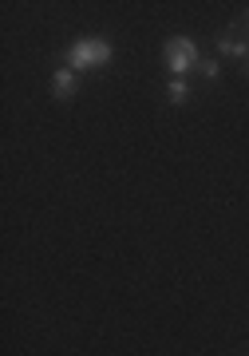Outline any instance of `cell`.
<instances>
[{"mask_svg": "<svg viewBox=\"0 0 249 356\" xmlns=\"http://www.w3.org/2000/svg\"><path fill=\"white\" fill-rule=\"evenodd\" d=\"M241 24H246V32H249V13H246V16H241Z\"/></svg>", "mask_w": 249, "mask_h": 356, "instance_id": "cell-7", "label": "cell"}, {"mask_svg": "<svg viewBox=\"0 0 249 356\" xmlns=\"http://www.w3.org/2000/svg\"><path fill=\"white\" fill-rule=\"evenodd\" d=\"M202 76L218 79V76H222V64H218V60H202Z\"/></svg>", "mask_w": 249, "mask_h": 356, "instance_id": "cell-6", "label": "cell"}, {"mask_svg": "<svg viewBox=\"0 0 249 356\" xmlns=\"http://www.w3.org/2000/svg\"><path fill=\"white\" fill-rule=\"evenodd\" d=\"M198 64V48L190 36H170L166 40V67L175 72V79H186V72Z\"/></svg>", "mask_w": 249, "mask_h": 356, "instance_id": "cell-2", "label": "cell"}, {"mask_svg": "<svg viewBox=\"0 0 249 356\" xmlns=\"http://www.w3.org/2000/svg\"><path fill=\"white\" fill-rule=\"evenodd\" d=\"M111 60V44L103 36H83L75 40L72 48H67V67H75V72H88V67H103Z\"/></svg>", "mask_w": 249, "mask_h": 356, "instance_id": "cell-1", "label": "cell"}, {"mask_svg": "<svg viewBox=\"0 0 249 356\" xmlns=\"http://www.w3.org/2000/svg\"><path fill=\"white\" fill-rule=\"evenodd\" d=\"M186 99H190V83H186V79H170V103L182 107Z\"/></svg>", "mask_w": 249, "mask_h": 356, "instance_id": "cell-5", "label": "cell"}, {"mask_svg": "<svg viewBox=\"0 0 249 356\" xmlns=\"http://www.w3.org/2000/svg\"><path fill=\"white\" fill-rule=\"evenodd\" d=\"M75 91V67H56V76H51V95L56 99H72Z\"/></svg>", "mask_w": 249, "mask_h": 356, "instance_id": "cell-4", "label": "cell"}, {"mask_svg": "<svg viewBox=\"0 0 249 356\" xmlns=\"http://www.w3.org/2000/svg\"><path fill=\"white\" fill-rule=\"evenodd\" d=\"M218 51H222V56H230V60H237V64H249V40L241 36L237 28L218 32Z\"/></svg>", "mask_w": 249, "mask_h": 356, "instance_id": "cell-3", "label": "cell"}]
</instances>
